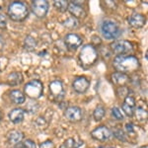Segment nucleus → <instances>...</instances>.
I'll return each instance as SVG.
<instances>
[{"instance_id":"20e7f679","label":"nucleus","mask_w":148,"mask_h":148,"mask_svg":"<svg viewBox=\"0 0 148 148\" xmlns=\"http://www.w3.org/2000/svg\"><path fill=\"white\" fill-rule=\"evenodd\" d=\"M100 31L105 39L116 40L120 37L121 29L116 22L112 20H104L100 25Z\"/></svg>"},{"instance_id":"9d476101","label":"nucleus","mask_w":148,"mask_h":148,"mask_svg":"<svg viewBox=\"0 0 148 148\" xmlns=\"http://www.w3.org/2000/svg\"><path fill=\"white\" fill-rule=\"evenodd\" d=\"M89 87H90V81L85 76L76 77L72 82L73 90L76 93H78V94H84V93L88 91Z\"/></svg>"},{"instance_id":"aec40b11","label":"nucleus","mask_w":148,"mask_h":148,"mask_svg":"<svg viewBox=\"0 0 148 148\" xmlns=\"http://www.w3.org/2000/svg\"><path fill=\"white\" fill-rule=\"evenodd\" d=\"M24 78L21 72H12L7 76V83L11 86L20 85L23 82Z\"/></svg>"},{"instance_id":"4be33fe9","label":"nucleus","mask_w":148,"mask_h":148,"mask_svg":"<svg viewBox=\"0 0 148 148\" xmlns=\"http://www.w3.org/2000/svg\"><path fill=\"white\" fill-rule=\"evenodd\" d=\"M37 40H36L35 38H33L32 36H27L24 40V47L27 51H33V49H36L37 47Z\"/></svg>"},{"instance_id":"dca6fc26","label":"nucleus","mask_w":148,"mask_h":148,"mask_svg":"<svg viewBox=\"0 0 148 148\" xmlns=\"http://www.w3.org/2000/svg\"><path fill=\"white\" fill-rule=\"evenodd\" d=\"M8 118L14 125L21 123L24 121V118H25V111L21 108H15L10 111V113L8 114Z\"/></svg>"},{"instance_id":"c756f323","label":"nucleus","mask_w":148,"mask_h":148,"mask_svg":"<svg viewBox=\"0 0 148 148\" xmlns=\"http://www.w3.org/2000/svg\"><path fill=\"white\" fill-rule=\"evenodd\" d=\"M40 148H56V146L51 140H46V141L40 143Z\"/></svg>"},{"instance_id":"9b49d317","label":"nucleus","mask_w":148,"mask_h":148,"mask_svg":"<svg viewBox=\"0 0 148 148\" xmlns=\"http://www.w3.org/2000/svg\"><path fill=\"white\" fill-rule=\"evenodd\" d=\"M83 42V40L80 36H78L77 34H67L64 38V44L67 47L68 49L70 51H76L77 49H79Z\"/></svg>"},{"instance_id":"f8f14e48","label":"nucleus","mask_w":148,"mask_h":148,"mask_svg":"<svg viewBox=\"0 0 148 148\" xmlns=\"http://www.w3.org/2000/svg\"><path fill=\"white\" fill-rule=\"evenodd\" d=\"M64 116L69 121L72 123H78L83 119V111L79 107H68L67 109L64 111Z\"/></svg>"},{"instance_id":"5701e85b","label":"nucleus","mask_w":148,"mask_h":148,"mask_svg":"<svg viewBox=\"0 0 148 148\" xmlns=\"http://www.w3.org/2000/svg\"><path fill=\"white\" fill-rule=\"evenodd\" d=\"M105 116H106V109L103 106H98L93 112V118L96 121H102Z\"/></svg>"},{"instance_id":"1a4fd4ad","label":"nucleus","mask_w":148,"mask_h":148,"mask_svg":"<svg viewBox=\"0 0 148 148\" xmlns=\"http://www.w3.org/2000/svg\"><path fill=\"white\" fill-rule=\"evenodd\" d=\"M91 136L95 140L107 141V140L111 139L113 137V132H112L109 127H107L105 125H101L91 131Z\"/></svg>"},{"instance_id":"b1692460","label":"nucleus","mask_w":148,"mask_h":148,"mask_svg":"<svg viewBox=\"0 0 148 148\" xmlns=\"http://www.w3.org/2000/svg\"><path fill=\"white\" fill-rule=\"evenodd\" d=\"M133 116H135V118H136L137 121H145L147 120V112L146 110H144L141 107H138L136 108V110L134 111V114Z\"/></svg>"},{"instance_id":"412c9836","label":"nucleus","mask_w":148,"mask_h":148,"mask_svg":"<svg viewBox=\"0 0 148 148\" xmlns=\"http://www.w3.org/2000/svg\"><path fill=\"white\" fill-rule=\"evenodd\" d=\"M83 140L76 139V138H67L66 140H64L62 144L59 146V148H79L83 145Z\"/></svg>"},{"instance_id":"423d86ee","label":"nucleus","mask_w":148,"mask_h":148,"mask_svg":"<svg viewBox=\"0 0 148 148\" xmlns=\"http://www.w3.org/2000/svg\"><path fill=\"white\" fill-rule=\"evenodd\" d=\"M49 91L51 99L54 102H61L65 96V90L60 80H52L49 85Z\"/></svg>"},{"instance_id":"bb28decb","label":"nucleus","mask_w":148,"mask_h":148,"mask_svg":"<svg viewBox=\"0 0 148 148\" xmlns=\"http://www.w3.org/2000/svg\"><path fill=\"white\" fill-rule=\"evenodd\" d=\"M112 116H113L116 121L123 120V114L121 113V110L119 108H116V107H114V108L112 109Z\"/></svg>"},{"instance_id":"a211bd4d","label":"nucleus","mask_w":148,"mask_h":148,"mask_svg":"<svg viewBox=\"0 0 148 148\" xmlns=\"http://www.w3.org/2000/svg\"><path fill=\"white\" fill-rule=\"evenodd\" d=\"M112 81L114 85L120 86V87H125L130 81V77L126 74L121 73V72H114L112 74Z\"/></svg>"},{"instance_id":"f257e3e1","label":"nucleus","mask_w":148,"mask_h":148,"mask_svg":"<svg viewBox=\"0 0 148 148\" xmlns=\"http://www.w3.org/2000/svg\"><path fill=\"white\" fill-rule=\"evenodd\" d=\"M113 66L118 72L127 75L128 73L135 72L140 67L139 60L133 56H118L114 57Z\"/></svg>"},{"instance_id":"6e6552de","label":"nucleus","mask_w":148,"mask_h":148,"mask_svg":"<svg viewBox=\"0 0 148 148\" xmlns=\"http://www.w3.org/2000/svg\"><path fill=\"white\" fill-rule=\"evenodd\" d=\"M112 51L118 56H125L133 49V46L128 40H118L112 44Z\"/></svg>"},{"instance_id":"f3484780","label":"nucleus","mask_w":148,"mask_h":148,"mask_svg":"<svg viewBox=\"0 0 148 148\" xmlns=\"http://www.w3.org/2000/svg\"><path fill=\"white\" fill-rule=\"evenodd\" d=\"M24 139V133L21 130H13L9 131L8 134H7V140L8 143L11 145H17L19 143L22 142Z\"/></svg>"},{"instance_id":"72a5a7b5","label":"nucleus","mask_w":148,"mask_h":148,"mask_svg":"<svg viewBox=\"0 0 148 148\" xmlns=\"http://www.w3.org/2000/svg\"><path fill=\"white\" fill-rule=\"evenodd\" d=\"M2 121V113H1V111H0V121Z\"/></svg>"},{"instance_id":"2eb2a0df","label":"nucleus","mask_w":148,"mask_h":148,"mask_svg":"<svg viewBox=\"0 0 148 148\" xmlns=\"http://www.w3.org/2000/svg\"><path fill=\"white\" fill-rule=\"evenodd\" d=\"M121 109L125 112V114L127 116H133L135 111V99L132 96H127L125 98V101L123 103Z\"/></svg>"},{"instance_id":"6ab92c4d","label":"nucleus","mask_w":148,"mask_h":148,"mask_svg":"<svg viewBox=\"0 0 148 148\" xmlns=\"http://www.w3.org/2000/svg\"><path fill=\"white\" fill-rule=\"evenodd\" d=\"M9 97L12 103L15 105H22L26 101V97L24 95V93L20 90H12L9 93Z\"/></svg>"},{"instance_id":"ddd939ff","label":"nucleus","mask_w":148,"mask_h":148,"mask_svg":"<svg viewBox=\"0 0 148 148\" xmlns=\"http://www.w3.org/2000/svg\"><path fill=\"white\" fill-rule=\"evenodd\" d=\"M67 10H68L69 13L71 14V16H72L73 18L77 19V20L78 19L85 18L86 15H87L85 9L83 8L80 4H77V3H75V2H72V3L68 4Z\"/></svg>"},{"instance_id":"f03ea898","label":"nucleus","mask_w":148,"mask_h":148,"mask_svg":"<svg viewBox=\"0 0 148 148\" xmlns=\"http://www.w3.org/2000/svg\"><path fill=\"white\" fill-rule=\"evenodd\" d=\"M7 14L11 20L15 22H22L29 16V8L24 2L14 1L8 5Z\"/></svg>"},{"instance_id":"473e14b6","label":"nucleus","mask_w":148,"mask_h":148,"mask_svg":"<svg viewBox=\"0 0 148 148\" xmlns=\"http://www.w3.org/2000/svg\"><path fill=\"white\" fill-rule=\"evenodd\" d=\"M4 46H5V40L2 38V36H0V51L4 49Z\"/></svg>"},{"instance_id":"2f4dec72","label":"nucleus","mask_w":148,"mask_h":148,"mask_svg":"<svg viewBox=\"0 0 148 148\" xmlns=\"http://www.w3.org/2000/svg\"><path fill=\"white\" fill-rule=\"evenodd\" d=\"M125 130L127 132H133L134 131V128H133V125L131 123H126L125 125Z\"/></svg>"},{"instance_id":"c9c22d12","label":"nucleus","mask_w":148,"mask_h":148,"mask_svg":"<svg viewBox=\"0 0 148 148\" xmlns=\"http://www.w3.org/2000/svg\"><path fill=\"white\" fill-rule=\"evenodd\" d=\"M108 148H114V147H108Z\"/></svg>"},{"instance_id":"7ed1b4c3","label":"nucleus","mask_w":148,"mask_h":148,"mask_svg":"<svg viewBox=\"0 0 148 148\" xmlns=\"http://www.w3.org/2000/svg\"><path fill=\"white\" fill-rule=\"evenodd\" d=\"M98 59L97 49L93 45H85L79 52V61L83 68H89L95 64Z\"/></svg>"},{"instance_id":"0eeeda50","label":"nucleus","mask_w":148,"mask_h":148,"mask_svg":"<svg viewBox=\"0 0 148 148\" xmlns=\"http://www.w3.org/2000/svg\"><path fill=\"white\" fill-rule=\"evenodd\" d=\"M31 8H32V11L35 14V16L42 19L46 17L47 12H49V4L47 0H35L32 2Z\"/></svg>"},{"instance_id":"cd10ccee","label":"nucleus","mask_w":148,"mask_h":148,"mask_svg":"<svg viewBox=\"0 0 148 148\" xmlns=\"http://www.w3.org/2000/svg\"><path fill=\"white\" fill-rule=\"evenodd\" d=\"M21 147L22 148H37L35 141L32 139H26L21 143Z\"/></svg>"},{"instance_id":"f704fd0d","label":"nucleus","mask_w":148,"mask_h":148,"mask_svg":"<svg viewBox=\"0 0 148 148\" xmlns=\"http://www.w3.org/2000/svg\"><path fill=\"white\" fill-rule=\"evenodd\" d=\"M98 148H108V147H103V146H101V147H98Z\"/></svg>"},{"instance_id":"a878e982","label":"nucleus","mask_w":148,"mask_h":148,"mask_svg":"<svg viewBox=\"0 0 148 148\" xmlns=\"http://www.w3.org/2000/svg\"><path fill=\"white\" fill-rule=\"evenodd\" d=\"M63 26L65 28H67V29L73 30V29L78 28V26H79V22H78L77 19H75L73 17H69L63 22Z\"/></svg>"},{"instance_id":"c85d7f7f","label":"nucleus","mask_w":148,"mask_h":148,"mask_svg":"<svg viewBox=\"0 0 148 148\" xmlns=\"http://www.w3.org/2000/svg\"><path fill=\"white\" fill-rule=\"evenodd\" d=\"M114 135L116 136V138H118L119 140H121V141H125V132H123L121 130H116L114 132Z\"/></svg>"},{"instance_id":"4468645a","label":"nucleus","mask_w":148,"mask_h":148,"mask_svg":"<svg viewBox=\"0 0 148 148\" xmlns=\"http://www.w3.org/2000/svg\"><path fill=\"white\" fill-rule=\"evenodd\" d=\"M127 21L128 24L134 29L142 28L145 25V23H146V19H145L144 15H142L140 13H136V12L131 14L130 17L127 18Z\"/></svg>"},{"instance_id":"393cba45","label":"nucleus","mask_w":148,"mask_h":148,"mask_svg":"<svg viewBox=\"0 0 148 148\" xmlns=\"http://www.w3.org/2000/svg\"><path fill=\"white\" fill-rule=\"evenodd\" d=\"M68 2L65 1V0H56V1H53V6L54 8L56 9L57 11L59 12H65L67 11L68 8Z\"/></svg>"},{"instance_id":"7c9ffc66","label":"nucleus","mask_w":148,"mask_h":148,"mask_svg":"<svg viewBox=\"0 0 148 148\" xmlns=\"http://www.w3.org/2000/svg\"><path fill=\"white\" fill-rule=\"evenodd\" d=\"M7 26V19L5 15L0 14V29H6Z\"/></svg>"},{"instance_id":"39448f33","label":"nucleus","mask_w":148,"mask_h":148,"mask_svg":"<svg viewBox=\"0 0 148 148\" xmlns=\"http://www.w3.org/2000/svg\"><path fill=\"white\" fill-rule=\"evenodd\" d=\"M42 93H44V85L40 80H31L24 86V95H26L30 99H39L42 96Z\"/></svg>"}]
</instances>
